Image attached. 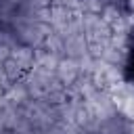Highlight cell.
<instances>
[{"label": "cell", "mask_w": 134, "mask_h": 134, "mask_svg": "<svg viewBox=\"0 0 134 134\" xmlns=\"http://www.w3.org/2000/svg\"><path fill=\"white\" fill-rule=\"evenodd\" d=\"M121 77L128 84H134V52H128V57L121 65Z\"/></svg>", "instance_id": "6da1fadb"}, {"label": "cell", "mask_w": 134, "mask_h": 134, "mask_svg": "<svg viewBox=\"0 0 134 134\" xmlns=\"http://www.w3.org/2000/svg\"><path fill=\"white\" fill-rule=\"evenodd\" d=\"M109 4L119 13V15H130L134 8V0H109Z\"/></svg>", "instance_id": "7a4b0ae2"}, {"label": "cell", "mask_w": 134, "mask_h": 134, "mask_svg": "<svg viewBox=\"0 0 134 134\" xmlns=\"http://www.w3.org/2000/svg\"><path fill=\"white\" fill-rule=\"evenodd\" d=\"M124 46L128 52H134V25L126 29V36H124Z\"/></svg>", "instance_id": "3957f363"}]
</instances>
